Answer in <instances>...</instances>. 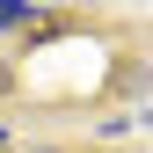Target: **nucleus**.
I'll return each instance as SVG.
<instances>
[{
    "label": "nucleus",
    "instance_id": "nucleus-1",
    "mask_svg": "<svg viewBox=\"0 0 153 153\" xmlns=\"http://www.w3.org/2000/svg\"><path fill=\"white\" fill-rule=\"evenodd\" d=\"M22 22V0H0V29H15Z\"/></svg>",
    "mask_w": 153,
    "mask_h": 153
}]
</instances>
